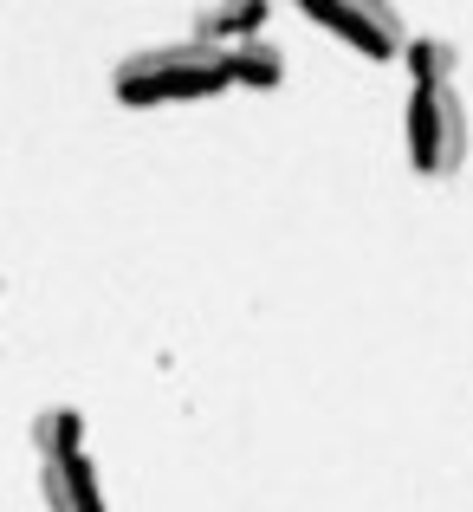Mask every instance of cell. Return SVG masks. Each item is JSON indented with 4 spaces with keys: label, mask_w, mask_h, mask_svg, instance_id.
<instances>
[{
    "label": "cell",
    "mask_w": 473,
    "mask_h": 512,
    "mask_svg": "<svg viewBox=\"0 0 473 512\" xmlns=\"http://www.w3.org/2000/svg\"><path fill=\"white\" fill-rule=\"evenodd\" d=\"M78 435H85V415H78V409H46V415L33 422V448H39V454L78 448Z\"/></svg>",
    "instance_id": "ba28073f"
},
{
    "label": "cell",
    "mask_w": 473,
    "mask_h": 512,
    "mask_svg": "<svg viewBox=\"0 0 473 512\" xmlns=\"http://www.w3.org/2000/svg\"><path fill=\"white\" fill-rule=\"evenodd\" d=\"M467 156V111L454 85H415L409 98V163L422 175H454Z\"/></svg>",
    "instance_id": "7a4b0ae2"
},
{
    "label": "cell",
    "mask_w": 473,
    "mask_h": 512,
    "mask_svg": "<svg viewBox=\"0 0 473 512\" xmlns=\"http://www.w3.org/2000/svg\"><path fill=\"white\" fill-rule=\"evenodd\" d=\"M221 59H227V78H234V85H279V78H286V59H279L273 46H266V39H240V46H221Z\"/></svg>",
    "instance_id": "8992f818"
},
{
    "label": "cell",
    "mask_w": 473,
    "mask_h": 512,
    "mask_svg": "<svg viewBox=\"0 0 473 512\" xmlns=\"http://www.w3.org/2000/svg\"><path fill=\"white\" fill-rule=\"evenodd\" d=\"M305 20L337 33L350 52L363 59H396L409 52V33H402V13L383 7V0H305Z\"/></svg>",
    "instance_id": "3957f363"
},
{
    "label": "cell",
    "mask_w": 473,
    "mask_h": 512,
    "mask_svg": "<svg viewBox=\"0 0 473 512\" xmlns=\"http://www.w3.org/2000/svg\"><path fill=\"white\" fill-rule=\"evenodd\" d=\"M266 0H227V7H201L195 13V39L201 46H240V39H260L266 26Z\"/></svg>",
    "instance_id": "5b68a950"
},
{
    "label": "cell",
    "mask_w": 473,
    "mask_h": 512,
    "mask_svg": "<svg viewBox=\"0 0 473 512\" xmlns=\"http://www.w3.org/2000/svg\"><path fill=\"white\" fill-rule=\"evenodd\" d=\"M39 493H46V512H104V493H98L85 448L39 454Z\"/></svg>",
    "instance_id": "277c9868"
},
{
    "label": "cell",
    "mask_w": 473,
    "mask_h": 512,
    "mask_svg": "<svg viewBox=\"0 0 473 512\" xmlns=\"http://www.w3.org/2000/svg\"><path fill=\"white\" fill-rule=\"evenodd\" d=\"M234 85L227 78L221 46H201V39H182V46H150L137 59L117 65L111 91L130 104V111H150V104H201V98H221Z\"/></svg>",
    "instance_id": "6da1fadb"
},
{
    "label": "cell",
    "mask_w": 473,
    "mask_h": 512,
    "mask_svg": "<svg viewBox=\"0 0 473 512\" xmlns=\"http://www.w3.org/2000/svg\"><path fill=\"white\" fill-rule=\"evenodd\" d=\"M409 72H415V85H454V46L448 39H409Z\"/></svg>",
    "instance_id": "52a82bcc"
}]
</instances>
